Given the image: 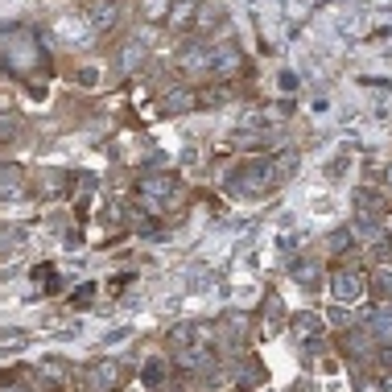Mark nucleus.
Here are the masks:
<instances>
[{
  "label": "nucleus",
  "instance_id": "obj_1",
  "mask_svg": "<svg viewBox=\"0 0 392 392\" xmlns=\"http://www.w3.org/2000/svg\"><path fill=\"white\" fill-rule=\"evenodd\" d=\"M17 392H21V389H17Z\"/></svg>",
  "mask_w": 392,
  "mask_h": 392
}]
</instances>
